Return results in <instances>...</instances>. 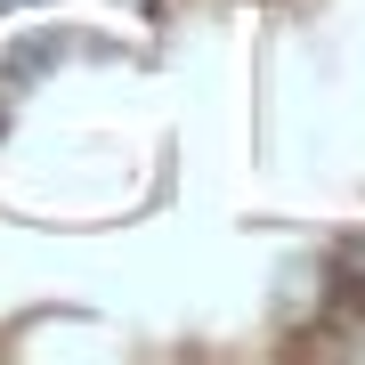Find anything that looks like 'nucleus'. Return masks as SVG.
<instances>
[{"instance_id": "1", "label": "nucleus", "mask_w": 365, "mask_h": 365, "mask_svg": "<svg viewBox=\"0 0 365 365\" xmlns=\"http://www.w3.org/2000/svg\"><path fill=\"white\" fill-rule=\"evenodd\" d=\"M341 268H349V276H365V235H357V244H349V260H341Z\"/></svg>"}]
</instances>
